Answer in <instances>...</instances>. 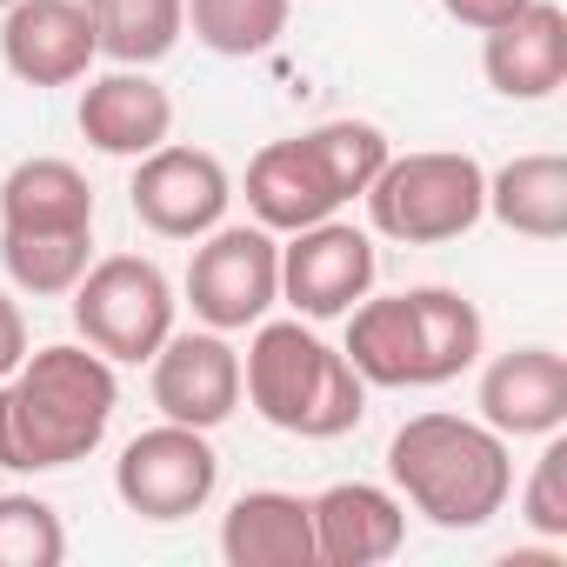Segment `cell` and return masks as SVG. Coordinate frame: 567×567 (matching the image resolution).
Segmentation results:
<instances>
[{
    "instance_id": "cell-1",
    "label": "cell",
    "mask_w": 567,
    "mask_h": 567,
    "mask_svg": "<svg viewBox=\"0 0 567 567\" xmlns=\"http://www.w3.org/2000/svg\"><path fill=\"white\" fill-rule=\"evenodd\" d=\"M121 408L114 361L87 341H54L28 354L0 381V467L14 474H54L87 461L107 441V421Z\"/></svg>"
},
{
    "instance_id": "cell-2",
    "label": "cell",
    "mask_w": 567,
    "mask_h": 567,
    "mask_svg": "<svg viewBox=\"0 0 567 567\" xmlns=\"http://www.w3.org/2000/svg\"><path fill=\"white\" fill-rule=\"evenodd\" d=\"M394 494L447 534L487 527L514 494V447L487 421L467 414H414L388 441Z\"/></svg>"
},
{
    "instance_id": "cell-3",
    "label": "cell",
    "mask_w": 567,
    "mask_h": 567,
    "mask_svg": "<svg viewBox=\"0 0 567 567\" xmlns=\"http://www.w3.org/2000/svg\"><path fill=\"white\" fill-rule=\"evenodd\" d=\"M368 388H441L481 361V315L454 288L361 295L348 308V348Z\"/></svg>"
},
{
    "instance_id": "cell-4",
    "label": "cell",
    "mask_w": 567,
    "mask_h": 567,
    "mask_svg": "<svg viewBox=\"0 0 567 567\" xmlns=\"http://www.w3.org/2000/svg\"><path fill=\"white\" fill-rule=\"evenodd\" d=\"M240 394L254 401V414L267 427L301 434V441H334V434L361 427V414H368V381L354 374V361L301 321H254V341L240 361Z\"/></svg>"
},
{
    "instance_id": "cell-5",
    "label": "cell",
    "mask_w": 567,
    "mask_h": 567,
    "mask_svg": "<svg viewBox=\"0 0 567 567\" xmlns=\"http://www.w3.org/2000/svg\"><path fill=\"white\" fill-rule=\"evenodd\" d=\"M368 220L374 234L401 247H441L461 240L487 214V174L474 154H388V167L368 181Z\"/></svg>"
},
{
    "instance_id": "cell-6",
    "label": "cell",
    "mask_w": 567,
    "mask_h": 567,
    "mask_svg": "<svg viewBox=\"0 0 567 567\" xmlns=\"http://www.w3.org/2000/svg\"><path fill=\"white\" fill-rule=\"evenodd\" d=\"M74 328L94 354L107 361H154V348L174 334V288L167 274L141 254H107L87 260L74 280Z\"/></svg>"
},
{
    "instance_id": "cell-7",
    "label": "cell",
    "mask_w": 567,
    "mask_h": 567,
    "mask_svg": "<svg viewBox=\"0 0 567 567\" xmlns=\"http://www.w3.org/2000/svg\"><path fill=\"white\" fill-rule=\"evenodd\" d=\"M280 301V240L254 227H207L187 260V308L200 328L240 334Z\"/></svg>"
},
{
    "instance_id": "cell-8",
    "label": "cell",
    "mask_w": 567,
    "mask_h": 567,
    "mask_svg": "<svg viewBox=\"0 0 567 567\" xmlns=\"http://www.w3.org/2000/svg\"><path fill=\"white\" fill-rule=\"evenodd\" d=\"M214 487H220V454H214L207 427L161 421V427L134 434L114 461V494L141 520H187L214 501Z\"/></svg>"
},
{
    "instance_id": "cell-9",
    "label": "cell",
    "mask_w": 567,
    "mask_h": 567,
    "mask_svg": "<svg viewBox=\"0 0 567 567\" xmlns=\"http://www.w3.org/2000/svg\"><path fill=\"white\" fill-rule=\"evenodd\" d=\"M374 240L348 220H315L280 247V301L301 321H341L361 295H374Z\"/></svg>"
},
{
    "instance_id": "cell-10",
    "label": "cell",
    "mask_w": 567,
    "mask_h": 567,
    "mask_svg": "<svg viewBox=\"0 0 567 567\" xmlns=\"http://www.w3.org/2000/svg\"><path fill=\"white\" fill-rule=\"evenodd\" d=\"M134 220L161 240H200L207 227L227 220V200H234V181L227 167L207 154V147H174L161 141L154 154L134 161Z\"/></svg>"
},
{
    "instance_id": "cell-11",
    "label": "cell",
    "mask_w": 567,
    "mask_h": 567,
    "mask_svg": "<svg viewBox=\"0 0 567 567\" xmlns=\"http://www.w3.org/2000/svg\"><path fill=\"white\" fill-rule=\"evenodd\" d=\"M101 41L81 0H14L0 8V61L28 87H74L87 81Z\"/></svg>"
},
{
    "instance_id": "cell-12",
    "label": "cell",
    "mask_w": 567,
    "mask_h": 567,
    "mask_svg": "<svg viewBox=\"0 0 567 567\" xmlns=\"http://www.w3.org/2000/svg\"><path fill=\"white\" fill-rule=\"evenodd\" d=\"M154 408L181 427H220L240 408V354L220 328L167 334L154 348Z\"/></svg>"
},
{
    "instance_id": "cell-13",
    "label": "cell",
    "mask_w": 567,
    "mask_h": 567,
    "mask_svg": "<svg viewBox=\"0 0 567 567\" xmlns=\"http://www.w3.org/2000/svg\"><path fill=\"white\" fill-rule=\"evenodd\" d=\"M247 207H254V220H260L267 234H301V227L341 214L348 200H341L334 174L321 167L315 141L295 134V141H267V147L247 161Z\"/></svg>"
},
{
    "instance_id": "cell-14",
    "label": "cell",
    "mask_w": 567,
    "mask_h": 567,
    "mask_svg": "<svg viewBox=\"0 0 567 567\" xmlns=\"http://www.w3.org/2000/svg\"><path fill=\"white\" fill-rule=\"evenodd\" d=\"M481 421L507 441H547L567 427V361L554 348L494 354L481 374Z\"/></svg>"
},
{
    "instance_id": "cell-15",
    "label": "cell",
    "mask_w": 567,
    "mask_h": 567,
    "mask_svg": "<svg viewBox=\"0 0 567 567\" xmlns=\"http://www.w3.org/2000/svg\"><path fill=\"white\" fill-rule=\"evenodd\" d=\"M308 507H315V567H374V560L401 554V540H408L401 494H388L374 481H334Z\"/></svg>"
},
{
    "instance_id": "cell-16",
    "label": "cell",
    "mask_w": 567,
    "mask_h": 567,
    "mask_svg": "<svg viewBox=\"0 0 567 567\" xmlns=\"http://www.w3.org/2000/svg\"><path fill=\"white\" fill-rule=\"evenodd\" d=\"M74 121H81L87 147L141 161V154H154L174 134V94L147 68H114V74H101V81L81 87V114Z\"/></svg>"
},
{
    "instance_id": "cell-17",
    "label": "cell",
    "mask_w": 567,
    "mask_h": 567,
    "mask_svg": "<svg viewBox=\"0 0 567 567\" xmlns=\"http://www.w3.org/2000/svg\"><path fill=\"white\" fill-rule=\"evenodd\" d=\"M487 87L507 101H547L567 81V8L560 0H527V8L501 28H487L481 48Z\"/></svg>"
},
{
    "instance_id": "cell-18",
    "label": "cell",
    "mask_w": 567,
    "mask_h": 567,
    "mask_svg": "<svg viewBox=\"0 0 567 567\" xmlns=\"http://www.w3.org/2000/svg\"><path fill=\"white\" fill-rule=\"evenodd\" d=\"M227 567H315V507L288 487H254L220 520Z\"/></svg>"
},
{
    "instance_id": "cell-19",
    "label": "cell",
    "mask_w": 567,
    "mask_h": 567,
    "mask_svg": "<svg viewBox=\"0 0 567 567\" xmlns=\"http://www.w3.org/2000/svg\"><path fill=\"white\" fill-rule=\"evenodd\" d=\"M0 227H21V234H81V227H94L87 174L61 154H34V161L8 167V181H0Z\"/></svg>"
},
{
    "instance_id": "cell-20",
    "label": "cell",
    "mask_w": 567,
    "mask_h": 567,
    "mask_svg": "<svg viewBox=\"0 0 567 567\" xmlns=\"http://www.w3.org/2000/svg\"><path fill=\"white\" fill-rule=\"evenodd\" d=\"M487 214L507 234L560 240L567 234V161L560 154H520L501 174H487Z\"/></svg>"
},
{
    "instance_id": "cell-21",
    "label": "cell",
    "mask_w": 567,
    "mask_h": 567,
    "mask_svg": "<svg viewBox=\"0 0 567 567\" xmlns=\"http://www.w3.org/2000/svg\"><path fill=\"white\" fill-rule=\"evenodd\" d=\"M114 68H154L187 34V0H81Z\"/></svg>"
},
{
    "instance_id": "cell-22",
    "label": "cell",
    "mask_w": 567,
    "mask_h": 567,
    "mask_svg": "<svg viewBox=\"0 0 567 567\" xmlns=\"http://www.w3.org/2000/svg\"><path fill=\"white\" fill-rule=\"evenodd\" d=\"M94 260V227L81 234H21V227H0V267L21 295L34 301H54V295H74V280L87 274Z\"/></svg>"
},
{
    "instance_id": "cell-23",
    "label": "cell",
    "mask_w": 567,
    "mask_h": 567,
    "mask_svg": "<svg viewBox=\"0 0 567 567\" xmlns=\"http://www.w3.org/2000/svg\"><path fill=\"white\" fill-rule=\"evenodd\" d=\"M187 28L207 54L247 61L288 34V0H187Z\"/></svg>"
},
{
    "instance_id": "cell-24",
    "label": "cell",
    "mask_w": 567,
    "mask_h": 567,
    "mask_svg": "<svg viewBox=\"0 0 567 567\" xmlns=\"http://www.w3.org/2000/svg\"><path fill=\"white\" fill-rule=\"evenodd\" d=\"M308 141H315V154H321V167L334 174V187H341V200H354V194H368V181L388 167V134L374 127V121H321V127H308Z\"/></svg>"
},
{
    "instance_id": "cell-25",
    "label": "cell",
    "mask_w": 567,
    "mask_h": 567,
    "mask_svg": "<svg viewBox=\"0 0 567 567\" xmlns=\"http://www.w3.org/2000/svg\"><path fill=\"white\" fill-rule=\"evenodd\" d=\"M68 527L34 494H0V567H61Z\"/></svg>"
},
{
    "instance_id": "cell-26",
    "label": "cell",
    "mask_w": 567,
    "mask_h": 567,
    "mask_svg": "<svg viewBox=\"0 0 567 567\" xmlns=\"http://www.w3.org/2000/svg\"><path fill=\"white\" fill-rule=\"evenodd\" d=\"M520 520L540 534V540H567V441L547 434L527 487H520Z\"/></svg>"
},
{
    "instance_id": "cell-27",
    "label": "cell",
    "mask_w": 567,
    "mask_h": 567,
    "mask_svg": "<svg viewBox=\"0 0 567 567\" xmlns=\"http://www.w3.org/2000/svg\"><path fill=\"white\" fill-rule=\"evenodd\" d=\"M21 361H28V315H21L14 295H0V381H8Z\"/></svg>"
},
{
    "instance_id": "cell-28",
    "label": "cell",
    "mask_w": 567,
    "mask_h": 567,
    "mask_svg": "<svg viewBox=\"0 0 567 567\" xmlns=\"http://www.w3.org/2000/svg\"><path fill=\"white\" fill-rule=\"evenodd\" d=\"M0 8H14V0H0Z\"/></svg>"
}]
</instances>
